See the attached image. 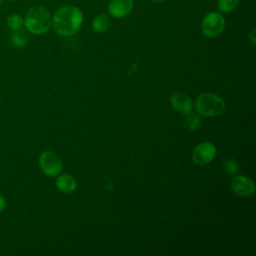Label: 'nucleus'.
<instances>
[{
	"instance_id": "f257e3e1",
	"label": "nucleus",
	"mask_w": 256,
	"mask_h": 256,
	"mask_svg": "<svg viewBox=\"0 0 256 256\" xmlns=\"http://www.w3.org/2000/svg\"><path fill=\"white\" fill-rule=\"evenodd\" d=\"M83 22L81 10L75 6H63L59 8L52 18V26L57 34L68 37L74 35Z\"/></svg>"
},
{
	"instance_id": "f03ea898",
	"label": "nucleus",
	"mask_w": 256,
	"mask_h": 256,
	"mask_svg": "<svg viewBox=\"0 0 256 256\" xmlns=\"http://www.w3.org/2000/svg\"><path fill=\"white\" fill-rule=\"evenodd\" d=\"M24 25L26 29L33 34H44L50 29L52 25V18L45 7L34 6L26 12Z\"/></svg>"
},
{
	"instance_id": "7ed1b4c3",
	"label": "nucleus",
	"mask_w": 256,
	"mask_h": 256,
	"mask_svg": "<svg viewBox=\"0 0 256 256\" xmlns=\"http://www.w3.org/2000/svg\"><path fill=\"white\" fill-rule=\"evenodd\" d=\"M225 101L212 92L201 93L195 101V109L202 116H218L225 111Z\"/></svg>"
},
{
	"instance_id": "20e7f679",
	"label": "nucleus",
	"mask_w": 256,
	"mask_h": 256,
	"mask_svg": "<svg viewBox=\"0 0 256 256\" xmlns=\"http://www.w3.org/2000/svg\"><path fill=\"white\" fill-rule=\"evenodd\" d=\"M225 27V19L218 12H210L205 15L201 22L202 33L209 38L219 36Z\"/></svg>"
},
{
	"instance_id": "39448f33",
	"label": "nucleus",
	"mask_w": 256,
	"mask_h": 256,
	"mask_svg": "<svg viewBox=\"0 0 256 256\" xmlns=\"http://www.w3.org/2000/svg\"><path fill=\"white\" fill-rule=\"evenodd\" d=\"M62 166L61 159L53 151H44L39 156V167L41 171L49 177L59 175Z\"/></svg>"
},
{
	"instance_id": "423d86ee",
	"label": "nucleus",
	"mask_w": 256,
	"mask_h": 256,
	"mask_svg": "<svg viewBox=\"0 0 256 256\" xmlns=\"http://www.w3.org/2000/svg\"><path fill=\"white\" fill-rule=\"evenodd\" d=\"M216 156V147L211 142L205 141L197 145L192 152V160L195 164L205 165L210 163Z\"/></svg>"
},
{
	"instance_id": "0eeeda50",
	"label": "nucleus",
	"mask_w": 256,
	"mask_h": 256,
	"mask_svg": "<svg viewBox=\"0 0 256 256\" xmlns=\"http://www.w3.org/2000/svg\"><path fill=\"white\" fill-rule=\"evenodd\" d=\"M231 188L236 195L241 197H249L255 192V183L249 177L238 175L232 179Z\"/></svg>"
},
{
	"instance_id": "6e6552de",
	"label": "nucleus",
	"mask_w": 256,
	"mask_h": 256,
	"mask_svg": "<svg viewBox=\"0 0 256 256\" xmlns=\"http://www.w3.org/2000/svg\"><path fill=\"white\" fill-rule=\"evenodd\" d=\"M172 107L181 114H187L192 111V100L191 98L182 92H175L170 97Z\"/></svg>"
},
{
	"instance_id": "1a4fd4ad",
	"label": "nucleus",
	"mask_w": 256,
	"mask_h": 256,
	"mask_svg": "<svg viewBox=\"0 0 256 256\" xmlns=\"http://www.w3.org/2000/svg\"><path fill=\"white\" fill-rule=\"evenodd\" d=\"M133 9V0H111L108 5V12L115 18H122L128 15Z\"/></svg>"
},
{
	"instance_id": "9d476101",
	"label": "nucleus",
	"mask_w": 256,
	"mask_h": 256,
	"mask_svg": "<svg viewBox=\"0 0 256 256\" xmlns=\"http://www.w3.org/2000/svg\"><path fill=\"white\" fill-rule=\"evenodd\" d=\"M55 184L59 191L66 194L73 193L77 188V182L75 178L69 174H63L58 176Z\"/></svg>"
},
{
	"instance_id": "9b49d317",
	"label": "nucleus",
	"mask_w": 256,
	"mask_h": 256,
	"mask_svg": "<svg viewBox=\"0 0 256 256\" xmlns=\"http://www.w3.org/2000/svg\"><path fill=\"white\" fill-rule=\"evenodd\" d=\"M109 26H110V18L105 14L96 16L92 21V28L97 33H103L107 31Z\"/></svg>"
},
{
	"instance_id": "f8f14e48",
	"label": "nucleus",
	"mask_w": 256,
	"mask_h": 256,
	"mask_svg": "<svg viewBox=\"0 0 256 256\" xmlns=\"http://www.w3.org/2000/svg\"><path fill=\"white\" fill-rule=\"evenodd\" d=\"M29 41V36L27 32L21 28L14 30V32L11 34V42L16 47H24Z\"/></svg>"
},
{
	"instance_id": "ddd939ff",
	"label": "nucleus",
	"mask_w": 256,
	"mask_h": 256,
	"mask_svg": "<svg viewBox=\"0 0 256 256\" xmlns=\"http://www.w3.org/2000/svg\"><path fill=\"white\" fill-rule=\"evenodd\" d=\"M185 115V125L190 131H195L201 126V119L197 114L189 112Z\"/></svg>"
},
{
	"instance_id": "4468645a",
	"label": "nucleus",
	"mask_w": 256,
	"mask_h": 256,
	"mask_svg": "<svg viewBox=\"0 0 256 256\" xmlns=\"http://www.w3.org/2000/svg\"><path fill=\"white\" fill-rule=\"evenodd\" d=\"M7 25L10 29L12 30H16V29H19L22 27V25L24 24V19L22 18L21 15L19 14H11L7 17Z\"/></svg>"
},
{
	"instance_id": "2eb2a0df",
	"label": "nucleus",
	"mask_w": 256,
	"mask_h": 256,
	"mask_svg": "<svg viewBox=\"0 0 256 256\" xmlns=\"http://www.w3.org/2000/svg\"><path fill=\"white\" fill-rule=\"evenodd\" d=\"M239 3V0H218V9L223 13L233 11Z\"/></svg>"
},
{
	"instance_id": "dca6fc26",
	"label": "nucleus",
	"mask_w": 256,
	"mask_h": 256,
	"mask_svg": "<svg viewBox=\"0 0 256 256\" xmlns=\"http://www.w3.org/2000/svg\"><path fill=\"white\" fill-rule=\"evenodd\" d=\"M223 168L229 175H234L238 171V163L233 158H228L223 163Z\"/></svg>"
},
{
	"instance_id": "f3484780",
	"label": "nucleus",
	"mask_w": 256,
	"mask_h": 256,
	"mask_svg": "<svg viewBox=\"0 0 256 256\" xmlns=\"http://www.w3.org/2000/svg\"><path fill=\"white\" fill-rule=\"evenodd\" d=\"M6 207V201L3 196L0 195V212H2Z\"/></svg>"
},
{
	"instance_id": "a211bd4d",
	"label": "nucleus",
	"mask_w": 256,
	"mask_h": 256,
	"mask_svg": "<svg viewBox=\"0 0 256 256\" xmlns=\"http://www.w3.org/2000/svg\"><path fill=\"white\" fill-rule=\"evenodd\" d=\"M249 38H250V40L252 41V43L255 44V42H256V41H255V39H256V38H255V29H252V30L250 31V33H249Z\"/></svg>"
},
{
	"instance_id": "6ab92c4d",
	"label": "nucleus",
	"mask_w": 256,
	"mask_h": 256,
	"mask_svg": "<svg viewBox=\"0 0 256 256\" xmlns=\"http://www.w3.org/2000/svg\"><path fill=\"white\" fill-rule=\"evenodd\" d=\"M154 3H161V2H163L164 0H152Z\"/></svg>"
},
{
	"instance_id": "aec40b11",
	"label": "nucleus",
	"mask_w": 256,
	"mask_h": 256,
	"mask_svg": "<svg viewBox=\"0 0 256 256\" xmlns=\"http://www.w3.org/2000/svg\"><path fill=\"white\" fill-rule=\"evenodd\" d=\"M7 1H15V0H7Z\"/></svg>"
},
{
	"instance_id": "412c9836",
	"label": "nucleus",
	"mask_w": 256,
	"mask_h": 256,
	"mask_svg": "<svg viewBox=\"0 0 256 256\" xmlns=\"http://www.w3.org/2000/svg\"><path fill=\"white\" fill-rule=\"evenodd\" d=\"M1 2H2V0H0V5H1Z\"/></svg>"
}]
</instances>
